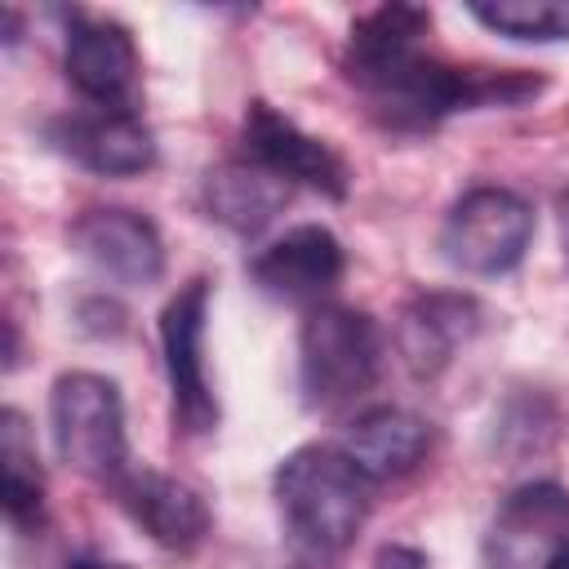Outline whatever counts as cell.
<instances>
[{
  "mask_svg": "<svg viewBox=\"0 0 569 569\" xmlns=\"http://www.w3.org/2000/svg\"><path fill=\"white\" fill-rule=\"evenodd\" d=\"M431 13L418 4H378L356 18L342 71L369 98V107L391 129H431L445 116L480 107H520L542 93V80L529 71H489L453 67L422 49Z\"/></svg>",
  "mask_w": 569,
  "mask_h": 569,
  "instance_id": "cell-1",
  "label": "cell"
},
{
  "mask_svg": "<svg viewBox=\"0 0 569 569\" xmlns=\"http://www.w3.org/2000/svg\"><path fill=\"white\" fill-rule=\"evenodd\" d=\"M271 489L289 538L311 556H338L373 502V480L338 445H298L280 458Z\"/></svg>",
  "mask_w": 569,
  "mask_h": 569,
  "instance_id": "cell-2",
  "label": "cell"
},
{
  "mask_svg": "<svg viewBox=\"0 0 569 569\" xmlns=\"http://www.w3.org/2000/svg\"><path fill=\"white\" fill-rule=\"evenodd\" d=\"M382 373V333L369 311L320 302L298 329V387L311 409H347Z\"/></svg>",
  "mask_w": 569,
  "mask_h": 569,
  "instance_id": "cell-3",
  "label": "cell"
},
{
  "mask_svg": "<svg viewBox=\"0 0 569 569\" xmlns=\"http://www.w3.org/2000/svg\"><path fill=\"white\" fill-rule=\"evenodd\" d=\"M49 431H53L58 458L76 467L80 476L116 485L129 471L124 405L111 378L89 373V369L58 373L49 391Z\"/></svg>",
  "mask_w": 569,
  "mask_h": 569,
  "instance_id": "cell-4",
  "label": "cell"
},
{
  "mask_svg": "<svg viewBox=\"0 0 569 569\" xmlns=\"http://www.w3.org/2000/svg\"><path fill=\"white\" fill-rule=\"evenodd\" d=\"M533 240V209L507 187L462 191L440 222V253L467 276H502L520 267Z\"/></svg>",
  "mask_w": 569,
  "mask_h": 569,
  "instance_id": "cell-5",
  "label": "cell"
},
{
  "mask_svg": "<svg viewBox=\"0 0 569 569\" xmlns=\"http://www.w3.org/2000/svg\"><path fill=\"white\" fill-rule=\"evenodd\" d=\"M489 569H569V489L529 480L502 498L485 533Z\"/></svg>",
  "mask_w": 569,
  "mask_h": 569,
  "instance_id": "cell-6",
  "label": "cell"
},
{
  "mask_svg": "<svg viewBox=\"0 0 569 569\" xmlns=\"http://www.w3.org/2000/svg\"><path fill=\"white\" fill-rule=\"evenodd\" d=\"M204 320H209V280H187L160 311V351L173 396V422L187 436L218 427V396L204 373Z\"/></svg>",
  "mask_w": 569,
  "mask_h": 569,
  "instance_id": "cell-7",
  "label": "cell"
},
{
  "mask_svg": "<svg viewBox=\"0 0 569 569\" xmlns=\"http://www.w3.org/2000/svg\"><path fill=\"white\" fill-rule=\"evenodd\" d=\"M62 67H67V80L80 89L84 102H93L102 111H138L142 67H138L133 36L120 22L71 9Z\"/></svg>",
  "mask_w": 569,
  "mask_h": 569,
  "instance_id": "cell-8",
  "label": "cell"
},
{
  "mask_svg": "<svg viewBox=\"0 0 569 569\" xmlns=\"http://www.w3.org/2000/svg\"><path fill=\"white\" fill-rule=\"evenodd\" d=\"M240 142H244V160L271 169L276 178H284L289 187H311L329 200L347 196V160L316 133L298 129L284 111H276L271 102H249L244 120H240Z\"/></svg>",
  "mask_w": 569,
  "mask_h": 569,
  "instance_id": "cell-9",
  "label": "cell"
},
{
  "mask_svg": "<svg viewBox=\"0 0 569 569\" xmlns=\"http://www.w3.org/2000/svg\"><path fill=\"white\" fill-rule=\"evenodd\" d=\"M49 142L102 178H133L156 164V133L138 111H76L49 124Z\"/></svg>",
  "mask_w": 569,
  "mask_h": 569,
  "instance_id": "cell-10",
  "label": "cell"
},
{
  "mask_svg": "<svg viewBox=\"0 0 569 569\" xmlns=\"http://www.w3.org/2000/svg\"><path fill=\"white\" fill-rule=\"evenodd\" d=\"M71 244L116 284H156L164 271V244L151 218L138 209H89L71 222Z\"/></svg>",
  "mask_w": 569,
  "mask_h": 569,
  "instance_id": "cell-11",
  "label": "cell"
},
{
  "mask_svg": "<svg viewBox=\"0 0 569 569\" xmlns=\"http://www.w3.org/2000/svg\"><path fill=\"white\" fill-rule=\"evenodd\" d=\"M342 267H347L342 244L320 222H302V227L284 231L280 240L258 249L249 262L258 289L271 298H284V302H311V298L329 293L342 280Z\"/></svg>",
  "mask_w": 569,
  "mask_h": 569,
  "instance_id": "cell-12",
  "label": "cell"
},
{
  "mask_svg": "<svg viewBox=\"0 0 569 569\" xmlns=\"http://www.w3.org/2000/svg\"><path fill=\"white\" fill-rule=\"evenodd\" d=\"M116 493H120V507L147 529L151 542H160L164 551H196L209 533V507L204 498L182 485L178 476H164V471H124L116 480Z\"/></svg>",
  "mask_w": 569,
  "mask_h": 569,
  "instance_id": "cell-13",
  "label": "cell"
},
{
  "mask_svg": "<svg viewBox=\"0 0 569 569\" xmlns=\"http://www.w3.org/2000/svg\"><path fill=\"white\" fill-rule=\"evenodd\" d=\"M480 329V302L467 293H418L405 302L396 325L400 360L413 378H436L453 351Z\"/></svg>",
  "mask_w": 569,
  "mask_h": 569,
  "instance_id": "cell-14",
  "label": "cell"
},
{
  "mask_svg": "<svg viewBox=\"0 0 569 569\" xmlns=\"http://www.w3.org/2000/svg\"><path fill=\"white\" fill-rule=\"evenodd\" d=\"M373 485L378 480H396V476H409L427 449H431V427L409 413V409H396V405H378V409H365L347 431H342V445H338Z\"/></svg>",
  "mask_w": 569,
  "mask_h": 569,
  "instance_id": "cell-15",
  "label": "cell"
},
{
  "mask_svg": "<svg viewBox=\"0 0 569 569\" xmlns=\"http://www.w3.org/2000/svg\"><path fill=\"white\" fill-rule=\"evenodd\" d=\"M200 196H204L209 218H218L222 227H231L240 236H253L284 209L289 182L253 160H222L204 173Z\"/></svg>",
  "mask_w": 569,
  "mask_h": 569,
  "instance_id": "cell-16",
  "label": "cell"
},
{
  "mask_svg": "<svg viewBox=\"0 0 569 569\" xmlns=\"http://www.w3.org/2000/svg\"><path fill=\"white\" fill-rule=\"evenodd\" d=\"M0 462H4V516L13 529H36L44 516V476L36 462V445L18 409L0 413Z\"/></svg>",
  "mask_w": 569,
  "mask_h": 569,
  "instance_id": "cell-17",
  "label": "cell"
},
{
  "mask_svg": "<svg viewBox=\"0 0 569 569\" xmlns=\"http://www.w3.org/2000/svg\"><path fill=\"white\" fill-rule=\"evenodd\" d=\"M467 13L507 40H525V44L569 40V0H489V4H467Z\"/></svg>",
  "mask_w": 569,
  "mask_h": 569,
  "instance_id": "cell-18",
  "label": "cell"
},
{
  "mask_svg": "<svg viewBox=\"0 0 569 569\" xmlns=\"http://www.w3.org/2000/svg\"><path fill=\"white\" fill-rule=\"evenodd\" d=\"M369 569H427V556H422L418 547L387 542V547H378V556H373V565H369Z\"/></svg>",
  "mask_w": 569,
  "mask_h": 569,
  "instance_id": "cell-19",
  "label": "cell"
},
{
  "mask_svg": "<svg viewBox=\"0 0 569 569\" xmlns=\"http://www.w3.org/2000/svg\"><path fill=\"white\" fill-rule=\"evenodd\" d=\"M67 569H124V565H107V560H89V556H80V560H71Z\"/></svg>",
  "mask_w": 569,
  "mask_h": 569,
  "instance_id": "cell-20",
  "label": "cell"
},
{
  "mask_svg": "<svg viewBox=\"0 0 569 569\" xmlns=\"http://www.w3.org/2000/svg\"><path fill=\"white\" fill-rule=\"evenodd\" d=\"M560 231H565V249H569V187L560 191Z\"/></svg>",
  "mask_w": 569,
  "mask_h": 569,
  "instance_id": "cell-21",
  "label": "cell"
}]
</instances>
